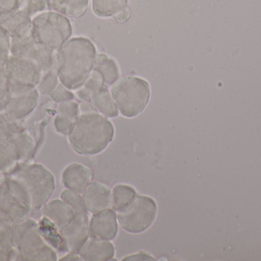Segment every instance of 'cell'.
I'll return each instance as SVG.
<instances>
[{"label":"cell","instance_id":"6da1fadb","mask_svg":"<svg viewBox=\"0 0 261 261\" xmlns=\"http://www.w3.org/2000/svg\"><path fill=\"white\" fill-rule=\"evenodd\" d=\"M96 49L88 38L69 39L57 54L56 72L61 84L70 90L82 87L91 75Z\"/></svg>","mask_w":261,"mask_h":261},{"label":"cell","instance_id":"7a4b0ae2","mask_svg":"<svg viewBox=\"0 0 261 261\" xmlns=\"http://www.w3.org/2000/svg\"><path fill=\"white\" fill-rule=\"evenodd\" d=\"M72 149L82 156H95L103 152L113 141L114 126L103 115L95 112L80 115L68 132Z\"/></svg>","mask_w":261,"mask_h":261},{"label":"cell","instance_id":"3957f363","mask_svg":"<svg viewBox=\"0 0 261 261\" xmlns=\"http://www.w3.org/2000/svg\"><path fill=\"white\" fill-rule=\"evenodd\" d=\"M72 26L65 15L55 11H44L32 18L31 36L38 44L58 52L70 39Z\"/></svg>","mask_w":261,"mask_h":261},{"label":"cell","instance_id":"277c9868","mask_svg":"<svg viewBox=\"0 0 261 261\" xmlns=\"http://www.w3.org/2000/svg\"><path fill=\"white\" fill-rule=\"evenodd\" d=\"M111 93L122 116L133 118L147 107L150 98V84L138 77H125L113 84Z\"/></svg>","mask_w":261,"mask_h":261},{"label":"cell","instance_id":"5b68a950","mask_svg":"<svg viewBox=\"0 0 261 261\" xmlns=\"http://www.w3.org/2000/svg\"><path fill=\"white\" fill-rule=\"evenodd\" d=\"M11 242L21 260H57L55 250L40 234L38 225L32 220L23 221L11 231Z\"/></svg>","mask_w":261,"mask_h":261},{"label":"cell","instance_id":"8992f818","mask_svg":"<svg viewBox=\"0 0 261 261\" xmlns=\"http://www.w3.org/2000/svg\"><path fill=\"white\" fill-rule=\"evenodd\" d=\"M25 188L31 208H43L55 190V179L52 173L39 164L29 165L19 173L18 179Z\"/></svg>","mask_w":261,"mask_h":261},{"label":"cell","instance_id":"52a82bcc","mask_svg":"<svg viewBox=\"0 0 261 261\" xmlns=\"http://www.w3.org/2000/svg\"><path fill=\"white\" fill-rule=\"evenodd\" d=\"M156 213L158 205L152 198L137 196L128 208L119 211L117 219L124 231L130 234H141L151 227Z\"/></svg>","mask_w":261,"mask_h":261},{"label":"cell","instance_id":"ba28073f","mask_svg":"<svg viewBox=\"0 0 261 261\" xmlns=\"http://www.w3.org/2000/svg\"><path fill=\"white\" fill-rule=\"evenodd\" d=\"M10 98L2 113L10 121H22L28 117L38 105L39 93L36 87L23 85L9 81Z\"/></svg>","mask_w":261,"mask_h":261},{"label":"cell","instance_id":"9c48e42d","mask_svg":"<svg viewBox=\"0 0 261 261\" xmlns=\"http://www.w3.org/2000/svg\"><path fill=\"white\" fill-rule=\"evenodd\" d=\"M58 52L34 41L31 35L11 38V55L23 57L36 63L42 73L56 70Z\"/></svg>","mask_w":261,"mask_h":261},{"label":"cell","instance_id":"30bf717a","mask_svg":"<svg viewBox=\"0 0 261 261\" xmlns=\"http://www.w3.org/2000/svg\"><path fill=\"white\" fill-rule=\"evenodd\" d=\"M5 68L9 81L23 85L36 87L43 75L36 63L28 58L12 55L9 57Z\"/></svg>","mask_w":261,"mask_h":261},{"label":"cell","instance_id":"8fae6325","mask_svg":"<svg viewBox=\"0 0 261 261\" xmlns=\"http://www.w3.org/2000/svg\"><path fill=\"white\" fill-rule=\"evenodd\" d=\"M84 87L91 92L93 107L106 117L115 118L119 116V109L113 100L108 86L104 84L96 72H92Z\"/></svg>","mask_w":261,"mask_h":261},{"label":"cell","instance_id":"7c38bea8","mask_svg":"<svg viewBox=\"0 0 261 261\" xmlns=\"http://www.w3.org/2000/svg\"><path fill=\"white\" fill-rule=\"evenodd\" d=\"M60 230L69 253L79 254L90 236L87 213H76L68 224Z\"/></svg>","mask_w":261,"mask_h":261},{"label":"cell","instance_id":"4fadbf2b","mask_svg":"<svg viewBox=\"0 0 261 261\" xmlns=\"http://www.w3.org/2000/svg\"><path fill=\"white\" fill-rule=\"evenodd\" d=\"M89 230L91 238L99 240L113 241L119 231L117 215L112 208L94 213L89 221Z\"/></svg>","mask_w":261,"mask_h":261},{"label":"cell","instance_id":"5bb4252c","mask_svg":"<svg viewBox=\"0 0 261 261\" xmlns=\"http://www.w3.org/2000/svg\"><path fill=\"white\" fill-rule=\"evenodd\" d=\"M32 18L21 9L12 11L0 16V28L11 38L29 36L32 31Z\"/></svg>","mask_w":261,"mask_h":261},{"label":"cell","instance_id":"9a60e30c","mask_svg":"<svg viewBox=\"0 0 261 261\" xmlns=\"http://www.w3.org/2000/svg\"><path fill=\"white\" fill-rule=\"evenodd\" d=\"M82 197L87 211L92 214L111 207L112 191L103 184L92 182L83 193Z\"/></svg>","mask_w":261,"mask_h":261},{"label":"cell","instance_id":"2e32d148","mask_svg":"<svg viewBox=\"0 0 261 261\" xmlns=\"http://www.w3.org/2000/svg\"><path fill=\"white\" fill-rule=\"evenodd\" d=\"M93 172L80 163H72L64 169L62 182L67 189L83 194L93 180Z\"/></svg>","mask_w":261,"mask_h":261},{"label":"cell","instance_id":"e0dca14e","mask_svg":"<svg viewBox=\"0 0 261 261\" xmlns=\"http://www.w3.org/2000/svg\"><path fill=\"white\" fill-rule=\"evenodd\" d=\"M79 255L86 261L110 260L115 256V247L111 241L99 240L90 238L87 239Z\"/></svg>","mask_w":261,"mask_h":261},{"label":"cell","instance_id":"ac0fdd59","mask_svg":"<svg viewBox=\"0 0 261 261\" xmlns=\"http://www.w3.org/2000/svg\"><path fill=\"white\" fill-rule=\"evenodd\" d=\"M76 214L70 205L59 199L46 203L42 208L43 216L51 221L59 229L68 224Z\"/></svg>","mask_w":261,"mask_h":261},{"label":"cell","instance_id":"d6986e66","mask_svg":"<svg viewBox=\"0 0 261 261\" xmlns=\"http://www.w3.org/2000/svg\"><path fill=\"white\" fill-rule=\"evenodd\" d=\"M90 0H46L49 10L70 18H80L87 12Z\"/></svg>","mask_w":261,"mask_h":261},{"label":"cell","instance_id":"ffe728a7","mask_svg":"<svg viewBox=\"0 0 261 261\" xmlns=\"http://www.w3.org/2000/svg\"><path fill=\"white\" fill-rule=\"evenodd\" d=\"M38 229L44 242L54 250L60 252H68L59 228L51 221L43 216L38 223Z\"/></svg>","mask_w":261,"mask_h":261},{"label":"cell","instance_id":"44dd1931","mask_svg":"<svg viewBox=\"0 0 261 261\" xmlns=\"http://www.w3.org/2000/svg\"><path fill=\"white\" fill-rule=\"evenodd\" d=\"M93 72L100 77L104 84L113 85L119 78V70L117 64L113 58L105 54L96 55Z\"/></svg>","mask_w":261,"mask_h":261},{"label":"cell","instance_id":"7402d4cb","mask_svg":"<svg viewBox=\"0 0 261 261\" xmlns=\"http://www.w3.org/2000/svg\"><path fill=\"white\" fill-rule=\"evenodd\" d=\"M137 193L133 187L119 184L113 188L112 192V208L115 211L119 212L128 208L134 202Z\"/></svg>","mask_w":261,"mask_h":261},{"label":"cell","instance_id":"603a6c76","mask_svg":"<svg viewBox=\"0 0 261 261\" xmlns=\"http://www.w3.org/2000/svg\"><path fill=\"white\" fill-rule=\"evenodd\" d=\"M128 0H93V11L101 18L114 16L128 6Z\"/></svg>","mask_w":261,"mask_h":261},{"label":"cell","instance_id":"cb8c5ba5","mask_svg":"<svg viewBox=\"0 0 261 261\" xmlns=\"http://www.w3.org/2000/svg\"><path fill=\"white\" fill-rule=\"evenodd\" d=\"M18 156V149L10 138L0 144V170L10 167Z\"/></svg>","mask_w":261,"mask_h":261},{"label":"cell","instance_id":"d4e9b609","mask_svg":"<svg viewBox=\"0 0 261 261\" xmlns=\"http://www.w3.org/2000/svg\"><path fill=\"white\" fill-rule=\"evenodd\" d=\"M59 81L56 70H49L43 74L41 80L36 86L37 90L41 94L50 95L58 87Z\"/></svg>","mask_w":261,"mask_h":261},{"label":"cell","instance_id":"484cf974","mask_svg":"<svg viewBox=\"0 0 261 261\" xmlns=\"http://www.w3.org/2000/svg\"><path fill=\"white\" fill-rule=\"evenodd\" d=\"M61 200L70 205L76 213H87V208L84 204V199L79 193H75L71 190L66 189L61 194Z\"/></svg>","mask_w":261,"mask_h":261},{"label":"cell","instance_id":"4316f807","mask_svg":"<svg viewBox=\"0 0 261 261\" xmlns=\"http://www.w3.org/2000/svg\"><path fill=\"white\" fill-rule=\"evenodd\" d=\"M20 126L18 121H10L0 112V144L9 139Z\"/></svg>","mask_w":261,"mask_h":261},{"label":"cell","instance_id":"83f0119b","mask_svg":"<svg viewBox=\"0 0 261 261\" xmlns=\"http://www.w3.org/2000/svg\"><path fill=\"white\" fill-rule=\"evenodd\" d=\"M11 56V38L0 28V70L5 68Z\"/></svg>","mask_w":261,"mask_h":261},{"label":"cell","instance_id":"f1b7e54d","mask_svg":"<svg viewBox=\"0 0 261 261\" xmlns=\"http://www.w3.org/2000/svg\"><path fill=\"white\" fill-rule=\"evenodd\" d=\"M58 114L62 115L74 121L80 116L79 105L73 101L60 103L58 107Z\"/></svg>","mask_w":261,"mask_h":261},{"label":"cell","instance_id":"f546056e","mask_svg":"<svg viewBox=\"0 0 261 261\" xmlns=\"http://www.w3.org/2000/svg\"><path fill=\"white\" fill-rule=\"evenodd\" d=\"M47 9L46 0H24L21 10L29 16L34 17Z\"/></svg>","mask_w":261,"mask_h":261},{"label":"cell","instance_id":"4dcf8cb0","mask_svg":"<svg viewBox=\"0 0 261 261\" xmlns=\"http://www.w3.org/2000/svg\"><path fill=\"white\" fill-rule=\"evenodd\" d=\"M13 247L11 242L10 235L4 230L0 229V260H7L12 257Z\"/></svg>","mask_w":261,"mask_h":261},{"label":"cell","instance_id":"1f68e13d","mask_svg":"<svg viewBox=\"0 0 261 261\" xmlns=\"http://www.w3.org/2000/svg\"><path fill=\"white\" fill-rule=\"evenodd\" d=\"M49 96L56 103L65 102L74 99V94L62 84H58V87Z\"/></svg>","mask_w":261,"mask_h":261},{"label":"cell","instance_id":"d6a6232c","mask_svg":"<svg viewBox=\"0 0 261 261\" xmlns=\"http://www.w3.org/2000/svg\"><path fill=\"white\" fill-rule=\"evenodd\" d=\"M24 0H0V16L12 11L20 10Z\"/></svg>","mask_w":261,"mask_h":261},{"label":"cell","instance_id":"836d02e7","mask_svg":"<svg viewBox=\"0 0 261 261\" xmlns=\"http://www.w3.org/2000/svg\"><path fill=\"white\" fill-rule=\"evenodd\" d=\"M73 121L68 117L58 114L55 120V127L57 131L61 134H68L69 130Z\"/></svg>","mask_w":261,"mask_h":261},{"label":"cell","instance_id":"e575fe53","mask_svg":"<svg viewBox=\"0 0 261 261\" xmlns=\"http://www.w3.org/2000/svg\"><path fill=\"white\" fill-rule=\"evenodd\" d=\"M130 15V7L129 6H127L126 7L124 8L120 12H118L117 14L113 16L115 21L119 23H125L129 19Z\"/></svg>","mask_w":261,"mask_h":261},{"label":"cell","instance_id":"d590c367","mask_svg":"<svg viewBox=\"0 0 261 261\" xmlns=\"http://www.w3.org/2000/svg\"><path fill=\"white\" fill-rule=\"evenodd\" d=\"M122 260H155V259L147 253L139 252L138 254L127 256L124 257Z\"/></svg>","mask_w":261,"mask_h":261},{"label":"cell","instance_id":"8d00e7d4","mask_svg":"<svg viewBox=\"0 0 261 261\" xmlns=\"http://www.w3.org/2000/svg\"><path fill=\"white\" fill-rule=\"evenodd\" d=\"M76 95L80 99L88 101V102L91 101V92L88 89L86 88L84 86L83 88L81 87V88L78 89L77 91H76Z\"/></svg>","mask_w":261,"mask_h":261},{"label":"cell","instance_id":"74e56055","mask_svg":"<svg viewBox=\"0 0 261 261\" xmlns=\"http://www.w3.org/2000/svg\"><path fill=\"white\" fill-rule=\"evenodd\" d=\"M61 260H82V258H81V256L78 254L70 253V254H67L65 257L61 258Z\"/></svg>","mask_w":261,"mask_h":261},{"label":"cell","instance_id":"f35d334b","mask_svg":"<svg viewBox=\"0 0 261 261\" xmlns=\"http://www.w3.org/2000/svg\"><path fill=\"white\" fill-rule=\"evenodd\" d=\"M81 111L84 112V113H90V112H95V107L93 108L90 104H87V103H84V104H81Z\"/></svg>","mask_w":261,"mask_h":261}]
</instances>
